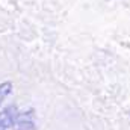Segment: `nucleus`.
I'll return each mask as SVG.
<instances>
[{
    "mask_svg": "<svg viewBox=\"0 0 130 130\" xmlns=\"http://www.w3.org/2000/svg\"><path fill=\"white\" fill-rule=\"evenodd\" d=\"M17 126H18L21 130H33V129H35L33 110L18 112V117H17Z\"/></svg>",
    "mask_w": 130,
    "mask_h": 130,
    "instance_id": "obj_2",
    "label": "nucleus"
},
{
    "mask_svg": "<svg viewBox=\"0 0 130 130\" xmlns=\"http://www.w3.org/2000/svg\"><path fill=\"white\" fill-rule=\"evenodd\" d=\"M18 130H21V129H18Z\"/></svg>",
    "mask_w": 130,
    "mask_h": 130,
    "instance_id": "obj_4",
    "label": "nucleus"
},
{
    "mask_svg": "<svg viewBox=\"0 0 130 130\" xmlns=\"http://www.w3.org/2000/svg\"><path fill=\"white\" fill-rule=\"evenodd\" d=\"M12 92V83L11 82H3L0 83V106L6 100V97Z\"/></svg>",
    "mask_w": 130,
    "mask_h": 130,
    "instance_id": "obj_3",
    "label": "nucleus"
},
{
    "mask_svg": "<svg viewBox=\"0 0 130 130\" xmlns=\"http://www.w3.org/2000/svg\"><path fill=\"white\" fill-rule=\"evenodd\" d=\"M17 117H18L17 106L11 104V106H6L5 109H2L0 110V130L14 127V124H17Z\"/></svg>",
    "mask_w": 130,
    "mask_h": 130,
    "instance_id": "obj_1",
    "label": "nucleus"
}]
</instances>
